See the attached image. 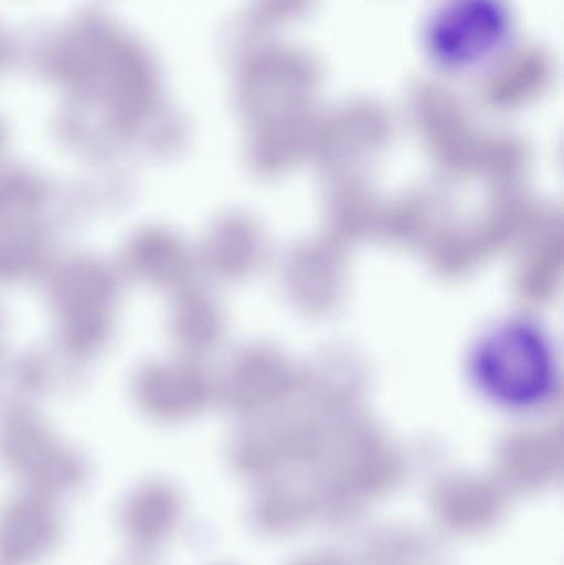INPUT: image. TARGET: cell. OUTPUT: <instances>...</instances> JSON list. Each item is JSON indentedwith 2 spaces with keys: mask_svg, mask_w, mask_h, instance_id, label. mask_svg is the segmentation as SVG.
<instances>
[{
  "mask_svg": "<svg viewBox=\"0 0 564 565\" xmlns=\"http://www.w3.org/2000/svg\"><path fill=\"white\" fill-rule=\"evenodd\" d=\"M473 374L487 395L510 408L539 407L555 387V359L545 332L523 321L500 326L483 338Z\"/></svg>",
  "mask_w": 564,
  "mask_h": 565,
  "instance_id": "obj_1",
  "label": "cell"
}]
</instances>
